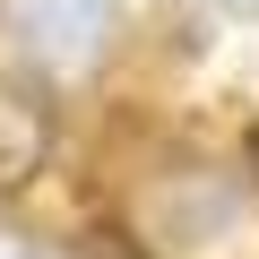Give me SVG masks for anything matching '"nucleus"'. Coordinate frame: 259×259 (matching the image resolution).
Masks as SVG:
<instances>
[{
    "label": "nucleus",
    "mask_w": 259,
    "mask_h": 259,
    "mask_svg": "<svg viewBox=\"0 0 259 259\" xmlns=\"http://www.w3.org/2000/svg\"><path fill=\"white\" fill-rule=\"evenodd\" d=\"M250 182H259V130H250Z\"/></svg>",
    "instance_id": "39448f33"
},
{
    "label": "nucleus",
    "mask_w": 259,
    "mask_h": 259,
    "mask_svg": "<svg viewBox=\"0 0 259 259\" xmlns=\"http://www.w3.org/2000/svg\"><path fill=\"white\" fill-rule=\"evenodd\" d=\"M0 26L44 69H95L121 35V0H0Z\"/></svg>",
    "instance_id": "f257e3e1"
},
{
    "label": "nucleus",
    "mask_w": 259,
    "mask_h": 259,
    "mask_svg": "<svg viewBox=\"0 0 259 259\" xmlns=\"http://www.w3.org/2000/svg\"><path fill=\"white\" fill-rule=\"evenodd\" d=\"M87 259H147V250L130 242L121 225H95V233H87Z\"/></svg>",
    "instance_id": "7ed1b4c3"
},
{
    "label": "nucleus",
    "mask_w": 259,
    "mask_h": 259,
    "mask_svg": "<svg viewBox=\"0 0 259 259\" xmlns=\"http://www.w3.org/2000/svg\"><path fill=\"white\" fill-rule=\"evenodd\" d=\"M44 164H52V104L18 78H0V199L35 190Z\"/></svg>",
    "instance_id": "f03ea898"
},
{
    "label": "nucleus",
    "mask_w": 259,
    "mask_h": 259,
    "mask_svg": "<svg viewBox=\"0 0 259 259\" xmlns=\"http://www.w3.org/2000/svg\"><path fill=\"white\" fill-rule=\"evenodd\" d=\"M216 9H233V18H259V0H216Z\"/></svg>",
    "instance_id": "20e7f679"
}]
</instances>
